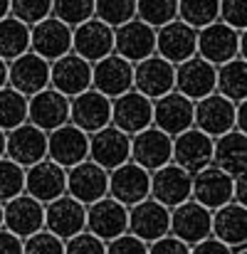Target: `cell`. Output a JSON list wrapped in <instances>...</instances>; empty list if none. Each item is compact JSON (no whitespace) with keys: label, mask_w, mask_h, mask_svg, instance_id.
Wrapping results in <instances>:
<instances>
[{"label":"cell","mask_w":247,"mask_h":254,"mask_svg":"<svg viewBox=\"0 0 247 254\" xmlns=\"http://www.w3.org/2000/svg\"><path fill=\"white\" fill-rule=\"evenodd\" d=\"M111 126L121 128L129 136H136L154 126V99L131 89L111 99Z\"/></svg>","instance_id":"obj_1"},{"label":"cell","mask_w":247,"mask_h":254,"mask_svg":"<svg viewBox=\"0 0 247 254\" xmlns=\"http://www.w3.org/2000/svg\"><path fill=\"white\" fill-rule=\"evenodd\" d=\"M198 57L223 67L240 57V32L225 25L223 20L198 30Z\"/></svg>","instance_id":"obj_2"},{"label":"cell","mask_w":247,"mask_h":254,"mask_svg":"<svg viewBox=\"0 0 247 254\" xmlns=\"http://www.w3.org/2000/svg\"><path fill=\"white\" fill-rule=\"evenodd\" d=\"M170 235L195 247L198 242L213 237V210L205 205L188 200L170 210Z\"/></svg>","instance_id":"obj_3"},{"label":"cell","mask_w":247,"mask_h":254,"mask_svg":"<svg viewBox=\"0 0 247 254\" xmlns=\"http://www.w3.org/2000/svg\"><path fill=\"white\" fill-rule=\"evenodd\" d=\"M86 232L96 235L104 242H111L129 232V207L114 200L111 195L91 202L86 207Z\"/></svg>","instance_id":"obj_4"},{"label":"cell","mask_w":247,"mask_h":254,"mask_svg":"<svg viewBox=\"0 0 247 254\" xmlns=\"http://www.w3.org/2000/svg\"><path fill=\"white\" fill-rule=\"evenodd\" d=\"M45 230L60 240H72L86 230V205L72 195H62L45 205Z\"/></svg>","instance_id":"obj_5"},{"label":"cell","mask_w":247,"mask_h":254,"mask_svg":"<svg viewBox=\"0 0 247 254\" xmlns=\"http://www.w3.org/2000/svg\"><path fill=\"white\" fill-rule=\"evenodd\" d=\"M238 124V104L230 101L223 94H210L200 101H195V128L203 133L220 138L230 131H235Z\"/></svg>","instance_id":"obj_6"},{"label":"cell","mask_w":247,"mask_h":254,"mask_svg":"<svg viewBox=\"0 0 247 254\" xmlns=\"http://www.w3.org/2000/svg\"><path fill=\"white\" fill-rule=\"evenodd\" d=\"M89 161L104 170H116L131 161V136L116 126H106L89 136Z\"/></svg>","instance_id":"obj_7"},{"label":"cell","mask_w":247,"mask_h":254,"mask_svg":"<svg viewBox=\"0 0 247 254\" xmlns=\"http://www.w3.org/2000/svg\"><path fill=\"white\" fill-rule=\"evenodd\" d=\"M109 195L126 207H134L151 197V173L129 161L109 173Z\"/></svg>","instance_id":"obj_8"},{"label":"cell","mask_w":247,"mask_h":254,"mask_svg":"<svg viewBox=\"0 0 247 254\" xmlns=\"http://www.w3.org/2000/svg\"><path fill=\"white\" fill-rule=\"evenodd\" d=\"M213 153H215V138L195 126L173 138V163L193 175L213 166Z\"/></svg>","instance_id":"obj_9"},{"label":"cell","mask_w":247,"mask_h":254,"mask_svg":"<svg viewBox=\"0 0 247 254\" xmlns=\"http://www.w3.org/2000/svg\"><path fill=\"white\" fill-rule=\"evenodd\" d=\"M27 99L52 86V62L35 55L32 50L10 62V84Z\"/></svg>","instance_id":"obj_10"},{"label":"cell","mask_w":247,"mask_h":254,"mask_svg":"<svg viewBox=\"0 0 247 254\" xmlns=\"http://www.w3.org/2000/svg\"><path fill=\"white\" fill-rule=\"evenodd\" d=\"M75 47V30L57 20L55 15L45 17L42 22L32 25V52L45 57L47 62H57L60 57L70 55Z\"/></svg>","instance_id":"obj_11"},{"label":"cell","mask_w":247,"mask_h":254,"mask_svg":"<svg viewBox=\"0 0 247 254\" xmlns=\"http://www.w3.org/2000/svg\"><path fill=\"white\" fill-rule=\"evenodd\" d=\"M154 126L168 136H180L183 131L195 126V101L170 91L154 101Z\"/></svg>","instance_id":"obj_12"},{"label":"cell","mask_w":247,"mask_h":254,"mask_svg":"<svg viewBox=\"0 0 247 254\" xmlns=\"http://www.w3.org/2000/svg\"><path fill=\"white\" fill-rule=\"evenodd\" d=\"M151 197L165 205L168 210L193 200V173L183 170L175 163L151 173Z\"/></svg>","instance_id":"obj_13"},{"label":"cell","mask_w":247,"mask_h":254,"mask_svg":"<svg viewBox=\"0 0 247 254\" xmlns=\"http://www.w3.org/2000/svg\"><path fill=\"white\" fill-rule=\"evenodd\" d=\"M193 200L208 210H220L235 200V178L218 166H208L193 175Z\"/></svg>","instance_id":"obj_14"},{"label":"cell","mask_w":247,"mask_h":254,"mask_svg":"<svg viewBox=\"0 0 247 254\" xmlns=\"http://www.w3.org/2000/svg\"><path fill=\"white\" fill-rule=\"evenodd\" d=\"M175 91L200 101L218 91V67L205 62L203 57H190L175 67Z\"/></svg>","instance_id":"obj_15"},{"label":"cell","mask_w":247,"mask_h":254,"mask_svg":"<svg viewBox=\"0 0 247 254\" xmlns=\"http://www.w3.org/2000/svg\"><path fill=\"white\" fill-rule=\"evenodd\" d=\"M47 148H50V133L32 126L30 121L7 133V158L22 166L25 170L45 161Z\"/></svg>","instance_id":"obj_16"},{"label":"cell","mask_w":247,"mask_h":254,"mask_svg":"<svg viewBox=\"0 0 247 254\" xmlns=\"http://www.w3.org/2000/svg\"><path fill=\"white\" fill-rule=\"evenodd\" d=\"M70 106H72V99L50 86V89L30 96L27 121L32 126L42 128L45 133H52V131L62 128L65 124H70Z\"/></svg>","instance_id":"obj_17"},{"label":"cell","mask_w":247,"mask_h":254,"mask_svg":"<svg viewBox=\"0 0 247 254\" xmlns=\"http://www.w3.org/2000/svg\"><path fill=\"white\" fill-rule=\"evenodd\" d=\"M156 55L170 64H183L185 60L198 55V30L185 25L183 20H173L165 27L156 30Z\"/></svg>","instance_id":"obj_18"},{"label":"cell","mask_w":247,"mask_h":254,"mask_svg":"<svg viewBox=\"0 0 247 254\" xmlns=\"http://www.w3.org/2000/svg\"><path fill=\"white\" fill-rule=\"evenodd\" d=\"M131 161L149 173L173 163V136L151 126L136 136H131Z\"/></svg>","instance_id":"obj_19"},{"label":"cell","mask_w":247,"mask_h":254,"mask_svg":"<svg viewBox=\"0 0 247 254\" xmlns=\"http://www.w3.org/2000/svg\"><path fill=\"white\" fill-rule=\"evenodd\" d=\"M129 232L149 245L170 235V210L154 197L129 207Z\"/></svg>","instance_id":"obj_20"},{"label":"cell","mask_w":247,"mask_h":254,"mask_svg":"<svg viewBox=\"0 0 247 254\" xmlns=\"http://www.w3.org/2000/svg\"><path fill=\"white\" fill-rule=\"evenodd\" d=\"M70 124H75L89 136L111 126V99L96 89H89L75 96L70 106Z\"/></svg>","instance_id":"obj_21"},{"label":"cell","mask_w":247,"mask_h":254,"mask_svg":"<svg viewBox=\"0 0 247 254\" xmlns=\"http://www.w3.org/2000/svg\"><path fill=\"white\" fill-rule=\"evenodd\" d=\"M134 89L154 101L175 91V64L159 55L146 57L144 62L134 64Z\"/></svg>","instance_id":"obj_22"},{"label":"cell","mask_w":247,"mask_h":254,"mask_svg":"<svg viewBox=\"0 0 247 254\" xmlns=\"http://www.w3.org/2000/svg\"><path fill=\"white\" fill-rule=\"evenodd\" d=\"M91 89L101 91L109 99H116L134 89V62L119 57L116 52L94 62L91 72Z\"/></svg>","instance_id":"obj_23"},{"label":"cell","mask_w":247,"mask_h":254,"mask_svg":"<svg viewBox=\"0 0 247 254\" xmlns=\"http://www.w3.org/2000/svg\"><path fill=\"white\" fill-rule=\"evenodd\" d=\"M116 47V30L101 22L99 17L86 20L84 25L75 27V47L72 52L84 57L86 62H99L109 55H114Z\"/></svg>","instance_id":"obj_24"},{"label":"cell","mask_w":247,"mask_h":254,"mask_svg":"<svg viewBox=\"0 0 247 254\" xmlns=\"http://www.w3.org/2000/svg\"><path fill=\"white\" fill-rule=\"evenodd\" d=\"M5 230L27 240L45 230V202L35 200L32 195L22 192L5 202Z\"/></svg>","instance_id":"obj_25"},{"label":"cell","mask_w":247,"mask_h":254,"mask_svg":"<svg viewBox=\"0 0 247 254\" xmlns=\"http://www.w3.org/2000/svg\"><path fill=\"white\" fill-rule=\"evenodd\" d=\"M47 158L67 170L89 161V133H84L75 124H65L62 128L50 133Z\"/></svg>","instance_id":"obj_26"},{"label":"cell","mask_w":247,"mask_h":254,"mask_svg":"<svg viewBox=\"0 0 247 254\" xmlns=\"http://www.w3.org/2000/svg\"><path fill=\"white\" fill-rule=\"evenodd\" d=\"M67 195L77 197L86 207L109 195V170L96 166L94 161H84L67 170Z\"/></svg>","instance_id":"obj_27"},{"label":"cell","mask_w":247,"mask_h":254,"mask_svg":"<svg viewBox=\"0 0 247 254\" xmlns=\"http://www.w3.org/2000/svg\"><path fill=\"white\" fill-rule=\"evenodd\" d=\"M91 72H94L91 62L70 52V55L60 57L57 62H52V89L75 99L91 89Z\"/></svg>","instance_id":"obj_28"},{"label":"cell","mask_w":247,"mask_h":254,"mask_svg":"<svg viewBox=\"0 0 247 254\" xmlns=\"http://www.w3.org/2000/svg\"><path fill=\"white\" fill-rule=\"evenodd\" d=\"M25 192L32 195L40 202H52L62 195H67V168L57 166L55 161L45 158L37 166L27 168L25 178Z\"/></svg>","instance_id":"obj_29"},{"label":"cell","mask_w":247,"mask_h":254,"mask_svg":"<svg viewBox=\"0 0 247 254\" xmlns=\"http://www.w3.org/2000/svg\"><path fill=\"white\" fill-rule=\"evenodd\" d=\"M114 52L134 64L144 62L146 57L156 55V30L146 22H141L139 17L116 27V47Z\"/></svg>","instance_id":"obj_30"},{"label":"cell","mask_w":247,"mask_h":254,"mask_svg":"<svg viewBox=\"0 0 247 254\" xmlns=\"http://www.w3.org/2000/svg\"><path fill=\"white\" fill-rule=\"evenodd\" d=\"M213 237L233 250L247 247V207L240 202H228L213 212Z\"/></svg>","instance_id":"obj_31"},{"label":"cell","mask_w":247,"mask_h":254,"mask_svg":"<svg viewBox=\"0 0 247 254\" xmlns=\"http://www.w3.org/2000/svg\"><path fill=\"white\" fill-rule=\"evenodd\" d=\"M213 166L230 173L233 178L243 175L247 170V136L243 131H230L220 138H215V153Z\"/></svg>","instance_id":"obj_32"},{"label":"cell","mask_w":247,"mask_h":254,"mask_svg":"<svg viewBox=\"0 0 247 254\" xmlns=\"http://www.w3.org/2000/svg\"><path fill=\"white\" fill-rule=\"evenodd\" d=\"M30 47H32V27L12 15L2 17L0 20V57L5 62H12L27 55Z\"/></svg>","instance_id":"obj_33"},{"label":"cell","mask_w":247,"mask_h":254,"mask_svg":"<svg viewBox=\"0 0 247 254\" xmlns=\"http://www.w3.org/2000/svg\"><path fill=\"white\" fill-rule=\"evenodd\" d=\"M218 94L240 104L247 99V62L243 57L218 67Z\"/></svg>","instance_id":"obj_34"},{"label":"cell","mask_w":247,"mask_h":254,"mask_svg":"<svg viewBox=\"0 0 247 254\" xmlns=\"http://www.w3.org/2000/svg\"><path fill=\"white\" fill-rule=\"evenodd\" d=\"M27 111H30V99L12 86L0 89V128L10 133L12 128L27 124Z\"/></svg>","instance_id":"obj_35"},{"label":"cell","mask_w":247,"mask_h":254,"mask_svg":"<svg viewBox=\"0 0 247 254\" xmlns=\"http://www.w3.org/2000/svg\"><path fill=\"white\" fill-rule=\"evenodd\" d=\"M178 20L203 30L220 20V0H178Z\"/></svg>","instance_id":"obj_36"},{"label":"cell","mask_w":247,"mask_h":254,"mask_svg":"<svg viewBox=\"0 0 247 254\" xmlns=\"http://www.w3.org/2000/svg\"><path fill=\"white\" fill-rule=\"evenodd\" d=\"M136 17L154 30L178 20V0H136Z\"/></svg>","instance_id":"obj_37"},{"label":"cell","mask_w":247,"mask_h":254,"mask_svg":"<svg viewBox=\"0 0 247 254\" xmlns=\"http://www.w3.org/2000/svg\"><path fill=\"white\" fill-rule=\"evenodd\" d=\"M52 15L75 30L86 20L96 17V0H55Z\"/></svg>","instance_id":"obj_38"},{"label":"cell","mask_w":247,"mask_h":254,"mask_svg":"<svg viewBox=\"0 0 247 254\" xmlns=\"http://www.w3.org/2000/svg\"><path fill=\"white\" fill-rule=\"evenodd\" d=\"M96 17L116 30L136 20V0H96Z\"/></svg>","instance_id":"obj_39"},{"label":"cell","mask_w":247,"mask_h":254,"mask_svg":"<svg viewBox=\"0 0 247 254\" xmlns=\"http://www.w3.org/2000/svg\"><path fill=\"white\" fill-rule=\"evenodd\" d=\"M25 178L27 170L10 161L7 156L0 158V202H10L12 197L25 192Z\"/></svg>","instance_id":"obj_40"},{"label":"cell","mask_w":247,"mask_h":254,"mask_svg":"<svg viewBox=\"0 0 247 254\" xmlns=\"http://www.w3.org/2000/svg\"><path fill=\"white\" fill-rule=\"evenodd\" d=\"M52 2L55 0H10V15L32 27L52 15Z\"/></svg>","instance_id":"obj_41"},{"label":"cell","mask_w":247,"mask_h":254,"mask_svg":"<svg viewBox=\"0 0 247 254\" xmlns=\"http://www.w3.org/2000/svg\"><path fill=\"white\" fill-rule=\"evenodd\" d=\"M22 242H25V254H67L65 252V240H60L57 235H52L47 230H42V232H37V235H32Z\"/></svg>","instance_id":"obj_42"},{"label":"cell","mask_w":247,"mask_h":254,"mask_svg":"<svg viewBox=\"0 0 247 254\" xmlns=\"http://www.w3.org/2000/svg\"><path fill=\"white\" fill-rule=\"evenodd\" d=\"M220 20L238 32L247 30V0H220Z\"/></svg>","instance_id":"obj_43"},{"label":"cell","mask_w":247,"mask_h":254,"mask_svg":"<svg viewBox=\"0 0 247 254\" xmlns=\"http://www.w3.org/2000/svg\"><path fill=\"white\" fill-rule=\"evenodd\" d=\"M65 252L67 254H106V242L84 230L82 235H77V237L65 242Z\"/></svg>","instance_id":"obj_44"},{"label":"cell","mask_w":247,"mask_h":254,"mask_svg":"<svg viewBox=\"0 0 247 254\" xmlns=\"http://www.w3.org/2000/svg\"><path fill=\"white\" fill-rule=\"evenodd\" d=\"M106 254H149V242L126 232V235L106 242Z\"/></svg>","instance_id":"obj_45"},{"label":"cell","mask_w":247,"mask_h":254,"mask_svg":"<svg viewBox=\"0 0 247 254\" xmlns=\"http://www.w3.org/2000/svg\"><path fill=\"white\" fill-rule=\"evenodd\" d=\"M190 250H193L190 245H185L183 240H178L173 235H165L149 245V254H190Z\"/></svg>","instance_id":"obj_46"},{"label":"cell","mask_w":247,"mask_h":254,"mask_svg":"<svg viewBox=\"0 0 247 254\" xmlns=\"http://www.w3.org/2000/svg\"><path fill=\"white\" fill-rule=\"evenodd\" d=\"M190 254H235L233 247H228L225 242H220L218 237H208V240H203V242H198Z\"/></svg>","instance_id":"obj_47"},{"label":"cell","mask_w":247,"mask_h":254,"mask_svg":"<svg viewBox=\"0 0 247 254\" xmlns=\"http://www.w3.org/2000/svg\"><path fill=\"white\" fill-rule=\"evenodd\" d=\"M0 254H25V242L2 227L0 230Z\"/></svg>","instance_id":"obj_48"},{"label":"cell","mask_w":247,"mask_h":254,"mask_svg":"<svg viewBox=\"0 0 247 254\" xmlns=\"http://www.w3.org/2000/svg\"><path fill=\"white\" fill-rule=\"evenodd\" d=\"M235 202L247 207V170L235 178Z\"/></svg>","instance_id":"obj_49"},{"label":"cell","mask_w":247,"mask_h":254,"mask_svg":"<svg viewBox=\"0 0 247 254\" xmlns=\"http://www.w3.org/2000/svg\"><path fill=\"white\" fill-rule=\"evenodd\" d=\"M235 128L243 131V133L247 136V99L238 104V124H235Z\"/></svg>","instance_id":"obj_50"},{"label":"cell","mask_w":247,"mask_h":254,"mask_svg":"<svg viewBox=\"0 0 247 254\" xmlns=\"http://www.w3.org/2000/svg\"><path fill=\"white\" fill-rule=\"evenodd\" d=\"M7 84H10V62L0 57V89H5Z\"/></svg>","instance_id":"obj_51"},{"label":"cell","mask_w":247,"mask_h":254,"mask_svg":"<svg viewBox=\"0 0 247 254\" xmlns=\"http://www.w3.org/2000/svg\"><path fill=\"white\" fill-rule=\"evenodd\" d=\"M7 156V133L0 128V158H5Z\"/></svg>","instance_id":"obj_52"},{"label":"cell","mask_w":247,"mask_h":254,"mask_svg":"<svg viewBox=\"0 0 247 254\" xmlns=\"http://www.w3.org/2000/svg\"><path fill=\"white\" fill-rule=\"evenodd\" d=\"M240 57L247 62V30L240 32Z\"/></svg>","instance_id":"obj_53"},{"label":"cell","mask_w":247,"mask_h":254,"mask_svg":"<svg viewBox=\"0 0 247 254\" xmlns=\"http://www.w3.org/2000/svg\"><path fill=\"white\" fill-rule=\"evenodd\" d=\"M10 15V0H0V20Z\"/></svg>","instance_id":"obj_54"},{"label":"cell","mask_w":247,"mask_h":254,"mask_svg":"<svg viewBox=\"0 0 247 254\" xmlns=\"http://www.w3.org/2000/svg\"><path fill=\"white\" fill-rule=\"evenodd\" d=\"M5 227V202H0V230Z\"/></svg>","instance_id":"obj_55"},{"label":"cell","mask_w":247,"mask_h":254,"mask_svg":"<svg viewBox=\"0 0 247 254\" xmlns=\"http://www.w3.org/2000/svg\"><path fill=\"white\" fill-rule=\"evenodd\" d=\"M235 254H247V247H243V250H235Z\"/></svg>","instance_id":"obj_56"}]
</instances>
